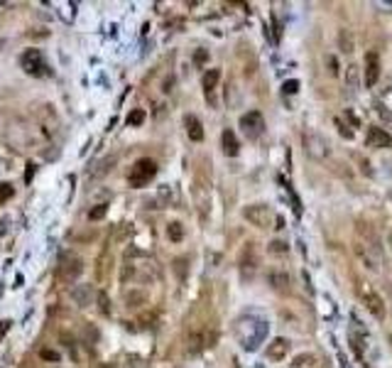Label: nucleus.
Here are the masks:
<instances>
[{
  "instance_id": "nucleus-1",
  "label": "nucleus",
  "mask_w": 392,
  "mask_h": 368,
  "mask_svg": "<svg viewBox=\"0 0 392 368\" xmlns=\"http://www.w3.org/2000/svg\"><path fill=\"white\" fill-rule=\"evenodd\" d=\"M353 253L370 273H380L385 265V253H382L380 238L375 228L365 221L356 223V238H353Z\"/></svg>"
},
{
  "instance_id": "nucleus-2",
  "label": "nucleus",
  "mask_w": 392,
  "mask_h": 368,
  "mask_svg": "<svg viewBox=\"0 0 392 368\" xmlns=\"http://www.w3.org/2000/svg\"><path fill=\"white\" fill-rule=\"evenodd\" d=\"M356 292H358L360 302L365 304V309H368V312L373 314L378 322H382V319H385V314H387V307H385V300L378 295V290H375L370 282H365V280H358Z\"/></svg>"
},
{
  "instance_id": "nucleus-3",
  "label": "nucleus",
  "mask_w": 392,
  "mask_h": 368,
  "mask_svg": "<svg viewBox=\"0 0 392 368\" xmlns=\"http://www.w3.org/2000/svg\"><path fill=\"white\" fill-rule=\"evenodd\" d=\"M267 336V322H262V319H243L240 326H238V339H240V344L245 346L247 351H253V348H258V344Z\"/></svg>"
},
{
  "instance_id": "nucleus-4",
  "label": "nucleus",
  "mask_w": 392,
  "mask_h": 368,
  "mask_svg": "<svg viewBox=\"0 0 392 368\" xmlns=\"http://www.w3.org/2000/svg\"><path fill=\"white\" fill-rule=\"evenodd\" d=\"M304 152L309 160L314 162H328L331 160V145L324 135L314 133V130H306L304 133Z\"/></svg>"
},
{
  "instance_id": "nucleus-5",
  "label": "nucleus",
  "mask_w": 392,
  "mask_h": 368,
  "mask_svg": "<svg viewBox=\"0 0 392 368\" xmlns=\"http://www.w3.org/2000/svg\"><path fill=\"white\" fill-rule=\"evenodd\" d=\"M260 268V258H258V248L253 241H247L243 245V250H240V256H238V270H240V278L245 280H253L255 278V273Z\"/></svg>"
},
{
  "instance_id": "nucleus-6",
  "label": "nucleus",
  "mask_w": 392,
  "mask_h": 368,
  "mask_svg": "<svg viewBox=\"0 0 392 368\" xmlns=\"http://www.w3.org/2000/svg\"><path fill=\"white\" fill-rule=\"evenodd\" d=\"M155 175H157V162L155 160H150V157H142V160H137L133 167H130L128 182H130V187H142V184H147Z\"/></svg>"
},
{
  "instance_id": "nucleus-7",
  "label": "nucleus",
  "mask_w": 392,
  "mask_h": 368,
  "mask_svg": "<svg viewBox=\"0 0 392 368\" xmlns=\"http://www.w3.org/2000/svg\"><path fill=\"white\" fill-rule=\"evenodd\" d=\"M81 273H84V260L81 258L71 256V253L61 256V260H59V280L61 282H76Z\"/></svg>"
},
{
  "instance_id": "nucleus-8",
  "label": "nucleus",
  "mask_w": 392,
  "mask_h": 368,
  "mask_svg": "<svg viewBox=\"0 0 392 368\" xmlns=\"http://www.w3.org/2000/svg\"><path fill=\"white\" fill-rule=\"evenodd\" d=\"M240 130L245 138L250 140H258L262 130H265V118H262V113L260 111H247L245 115H240Z\"/></svg>"
},
{
  "instance_id": "nucleus-9",
  "label": "nucleus",
  "mask_w": 392,
  "mask_h": 368,
  "mask_svg": "<svg viewBox=\"0 0 392 368\" xmlns=\"http://www.w3.org/2000/svg\"><path fill=\"white\" fill-rule=\"evenodd\" d=\"M243 216L253 226H258V228H270V223L275 219L272 211H270V206H265V204H250V206H245L243 209Z\"/></svg>"
},
{
  "instance_id": "nucleus-10",
  "label": "nucleus",
  "mask_w": 392,
  "mask_h": 368,
  "mask_svg": "<svg viewBox=\"0 0 392 368\" xmlns=\"http://www.w3.org/2000/svg\"><path fill=\"white\" fill-rule=\"evenodd\" d=\"M20 62H23V69L30 76H45L47 74V64H45V59H42V52L39 49H27Z\"/></svg>"
},
{
  "instance_id": "nucleus-11",
  "label": "nucleus",
  "mask_w": 392,
  "mask_h": 368,
  "mask_svg": "<svg viewBox=\"0 0 392 368\" xmlns=\"http://www.w3.org/2000/svg\"><path fill=\"white\" fill-rule=\"evenodd\" d=\"M267 282L272 285L275 292H282V295H290L292 292V278L284 268H270L267 270Z\"/></svg>"
},
{
  "instance_id": "nucleus-12",
  "label": "nucleus",
  "mask_w": 392,
  "mask_h": 368,
  "mask_svg": "<svg viewBox=\"0 0 392 368\" xmlns=\"http://www.w3.org/2000/svg\"><path fill=\"white\" fill-rule=\"evenodd\" d=\"M365 145H368V147H375V150H385V147L392 145V138H390V133H385L382 128L373 125V128H368V135H365Z\"/></svg>"
},
{
  "instance_id": "nucleus-13",
  "label": "nucleus",
  "mask_w": 392,
  "mask_h": 368,
  "mask_svg": "<svg viewBox=\"0 0 392 368\" xmlns=\"http://www.w3.org/2000/svg\"><path fill=\"white\" fill-rule=\"evenodd\" d=\"M380 79V59L375 52L365 54V86H375Z\"/></svg>"
},
{
  "instance_id": "nucleus-14",
  "label": "nucleus",
  "mask_w": 392,
  "mask_h": 368,
  "mask_svg": "<svg viewBox=\"0 0 392 368\" xmlns=\"http://www.w3.org/2000/svg\"><path fill=\"white\" fill-rule=\"evenodd\" d=\"M69 297L76 302L78 307H89L93 302V290H91V285H74L69 290Z\"/></svg>"
},
{
  "instance_id": "nucleus-15",
  "label": "nucleus",
  "mask_w": 392,
  "mask_h": 368,
  "mask_svg": "<svg viewBox=\"0 0 392 368\" xmlns=\"http://www.w3.org/2000/svg\"><path fill=\"white\" fill-rule=\"evenodd\" d=\"M221 150H223V155H228V157H235L240 152V143H238V138H235V133L231 128H225L223 135H221Z\"/></svg>"
},
{
  "instance_id": "nucleus-16",
  "label": "nucleus",
  "mask_w": 392,
  "mask_h": 368,
  "mask_svg": "<svg viewBox=\"0 0 392 368\" xmlns=\"http://www.w3.org/2000/svg\"><path fill=\"white\" fill-rule=\"evenodd\" d=\"M287 354H290V341H287V339H275V341L267 346L270 361H282Z\"/></svg>"
},
{
  "instance_id": "nucleus-17",
  "label": "nucleus",
  "mask_w": 392,
  "mask_h": 368,
  "mask_svg": "<svg viewBox=\"0 0 392 368\" xmlns=\"http://www.w3.org/2000/svg\"><path fill=\"white\" fill-rule=\"evenodd\" d=\"M201 81H203V91H206L209 101H213V91H216L218 81H221V71H218V69H209V71L203 74Z\"/></svg>"
},
{
  "instance_id": "nucleus-18",
  "label": "nucleus",
  "mask_w": 392,
  "mask_h": 368,
  "mask_svg": "<svg viewBox=\"0 0 392 368\" xmlns=\"http://www.w3.org/2000/svg\"><path fill=\"white\" fill-rule=\"evenodd\" d=\"M187 133H189V138L194 140V143H201L203 140V128H201V121L196 118V115H187Z\"/></svg>"
},
{
  "instance_id": "nucleus-19",
  "label": "nucleus",
  "mask_w": 392,
  "mask_h": 368,
  "mask_svg": "<svg viewBox=\"0 0 392 368\" xmlns=\"http://www.w3.org/2000/svg\"><path fill=\"white\" fill-rule=\"evenodd\" d=\"M338 49H341L343 54H350V52L356 49V40H353V32H350V30H341V32H338Z\"/></svg>"
},
{
  "instance_id": "nucleus-20",
  "label": "nucleus",
  "mask_w": 392,
  "mask_h": 368,
  "mask_svg": "<svg viewBox=\"0 0 392 368\" xmlns=\"http://www.w3.org/2000/svg\"><path fill=\"white\" fill-rule=\"evenodd\" d=\"M316 363H319V358L314 356V354H299V356H294V361H292L294 368H314Z\"/></svg>"
},
{
  "instance_id": "nucleus-21",
  "label": "nucleus",
  "mask_w": 392,
  "mask_h": 368,
  "mask_svg": "<svg viewBox=\"0 0 392 368\" xmlns=\"http://www.w3.org/2000/svg\"><path fill=\"white\" fill-rule=\"evenodd\" d=\"M118 162V157L115 155H111V157H106V160H101L98 165H96V169H93V177H103V175H108L111 172V167Z\"/></svg>"
},
{
  "instance_id": "nucleus-22",
  "label": "nucleus",
  "mask_w": 392,
  "mask_h": 368,
  "mask_svg": "<svg viewBox=\"0 0 392 368\" xmlns=\"http://www.w3.org/2000/svg\"><path fill=\"white\" fill-rule=\"evenodd\" d=\"M167 236H169V241H174V243H179L181 238H184V228H181V223L179 221H172L167 226Z\"/></svg>"
},
{
  "instance_id": "nucleus-23",
  "label": "nucleus",
  "mask_w": 392,
  "mask_h": 368,
  "mask_svg": "<svg viewBox=\"0 0 392 368\" xmlns=\"http://www.w3.org/2000/svg\"><path fill=\"white\" fill-rule=\"evenodd\" d=\"M346 81H348V89H358L360 79H358V64H350L346 69Z\"/></svg>"
},
{
  "instance_id": "nucleus-24",
  "label": "nucleus",
  "mask_w": 392,
  "mask_h": 368,
  "mask_svg": "<svg viewBox=\"0 0 392 368\" xmlns=\"http://www.w3.org/2000/svg\"><path fill=\"white\" fill-rule=\"evenodd\" d=\"M353 162H356V165H358V169L360 172H363V175H365V177H373V169H370V162L368 160H365V157L363 155H358V152H353Z\"/></svg>"
},
{
  "instance_id": "nucleus-25",
  "label": "nucleus",
  "mask_w": 392,
  "mask_h": 368,
  "mask_svg": "<svg viewBox=\"0 0 392 368\" xmlns=\"http://www.w3.org/2000/svg\"><path fill=\"white\" fill-rule=\"evenodd\" d=\"M334 125H336L338 128V133L343 135V138H346V140H350V138H353V130H350V125H348L346 121H343V118H334Z\"/></svg>"
},
{
  "instance_id": "nucleus-26",
  "label": "nucleus",
  "mask_w": 392,
  "mask_h": 368,
  "mask_svg": "<svg viewBox=\"0 0 392 368\" xmlns=\"http://www.w3.org/2000/svg\"><path fill=\"white\" fill-rule=\"evenodd\" d=\"M373 108H375V113H378V115H380V118L387 123V125H392V111L387 108V106H385V103H375Z\"/></svg>"
},
{
  "instance_id": "nucleus-27",
  "label": "nucleus",
  "mask_w": 392,
  "mask_h": 368,
  "mask_svg": "<svg viewBox=\"0 0 392 368\" xmlns=\"http://www.w3.org/2000/svg\"><path fill=\"white\" fill-rule=\"evenodd\" d=\"M267 250L272 253V256H284V253H287L290 248H287V243H284V241H277V238H275V241L270 243Z\"/></svg>"
},
{
  "instance_id": "nucleus-28",
  "label": "nucleus",
  "mask_w": 392,
  "mask_h": 368,
  "mask_svg": "<svg viewBox=\"0 0 392 368\" xmlns=\"http://www.w3.org/2000/svg\"><path fill=\"white\" fill-rule=\"evenodd\" d=\"M106 211H108V206H106V204H98V206H93V209L89 211V219L91 221H98V219L106 216Z\"/></svg>"
},
{
  "instance_id": "nucleus-29",
  "label": "nucleus",
  "mask_w": 392,
  "mask_h": 368,
  "mask_svg": "<svg viewBox=\"0 0 392 368\" xmlns=\"http://www.w3.org/2000/svg\"><path fill=\"white\" fill-rule=\"evenodd\" d=\"M142 121H145V111L142 108H137V111H133L128 115V125H140Z\"/></svg>"
},
{
  "instance_id": "nucleus-30",
  "label": "nucleus",
  "mask_w": 392,
  "mask_h": 368,
  "mask_svg": "<svg viewBox=\"0 0 392 368\" xmlns=\"http://www.w3.org/2000/svg\"><path fill=\"white\" fill-rule=\"evenodd\" d=\"M125 300H128V307H137L140 302H145V292H130Z\"/></svg>"
},
{
  "instance_id": "nucleus-31",
  "label": "nucleus",
  "mask_w": 392,
  "mask_h": 368,
  "mask_svg": "<svg viewBox=\"0 0 392 368\" xmlns=\"http://www.w3.org/2000/svg\"><path fill=\"white\" fill-rule=\"evenodd\" d=\"M12 194H15V189H12L8 182H3L0 184V201H8V199H12Z\"/></svg>"
},
{
  "instance_id": "nucleus-32",
  "label": "nucleus",
  "mask_w": 392,
  "mask_h": 368,
  "mask_svg": "<svg viewBox=\"0 0 392 368\" xmlns=\"http://www.w3.org/2000/svg\"><path fill=\"white\" fill-rule=\"evenodd\" d=\"M341 118H343V121H348V125H350V128H358V125H360V118L353 111H346Z\"/></svg>"
},
{
  "instance_id": "nucleus-33",
  "label": "nucleus",
  "mask_w": 392,
  "mask_h": 368,
  "mask_svg": "<svg viewBox=\"0 0 392 368\" xmlns=\"http://www.w3.org/2000/svg\"><path fill=\"white\" fill-rule=\"evenodd\" d=\"M98 304H101L103 314H111V302H108V295L106 292H98Z\"/></svg>"
},
{
  "instance_id": "nucleus-34",
  "label": "nucleus",
  "mask_w": 392,
  "mask_h": 368,
  "mask_svg": "<svg viewBox=\"0 0 392 368\" xmlns=\"http://www.w3.org/2000/svg\"><path fill=\"white\" fill-rule=\"evenodd\" d=\"M282 91H284V93H297V91H299V81H294V79H292V81H284Z\"/></svg>"
},
{
  "instance_id": "nucleus-35",
  "label": "nucleus",
  "mask_w": 392,
  "mask_h": 368,
  "mask_svg": "<svg viewBox=\"0 0 392 368\" xmlns=\"http://www.w3.org/2000/svg\"><path fill=\"white\" fill-rule=\"evenodd\" d=\"M39 356L47 358V361H59V354H56V351H49V348H42Z\"/></svg>"
},
{
  "instance_id": "nucleus-36",
  "label": "nucleus",
  "mask_w": 392,
  "mask_h": 368,
  "mask_svg": "<svg viewBox=\"0 0 392 368\" xmlns=\"http://www.w3.org/2000/svg\"><path fill=\"white\" fill-rule=\"evenodd\" d=\"M206 59H209L206 52H196V54H194V62H196V64H201V62H206Z\"/></svg>"
},
{
  "instance_id": "nucleus-37",
  "label": "nucleus",
  "mask_w": 392,
  "mask_h": 368,
  "mask_svg": "<svg viewBox=\"0 0 392 368\" xmlns=\"http://www.w3.org/2000/svg\"><path fill=\"white\" fill-rule=\"evenodd\" d=\"M328 67H331V74L336 76V74H338V69H336V56H328Z\"/></svg>"
},
{
  "instance_id": "nucleus-38",
  "label": "nucleus",
  "mask_w": 392,
  "mask_h": 368,
  "mask_svg": "<svg viewBox=\"0 0 392 368\" xmlns=\"http://www.w3.org/2000/svg\"><path fill=\"white\" fill-rule=\"evenodd\" d=\"M32 175H34V165H27V182L32 179Z\"/></svg>"
},
{
  "instance_id": "nucleus-39",
  "label": "nucleus",
  "mask_w": 392,
  "mask_h": 368,
  "mask_svg": "<svg viewBox=\"0 0 392 368\" xmlns=\"http://www.w3.org/2000/svg\"><path fill=\"white\" fill-rule=\"evenodd\" d=\"M387 245H390V250H392V228H390V234H387Z\"/></svg>"
},
{
  "instance_id": "nucleus-40",
  "label": "nucleus",
  "mask_w": 392,
  "mask_h": 368,
  "mask_svg": "<svg viewBox=\"0 0 392 368\" xmlns=\"http://www.w3.org/2000/svg\"><path fill=\"white\" fill-rule=\"evenodd\" d=\"M101 368H113V366H108V363H103V366Z\"/></svg>"
},
{
  "instance_id": "nucleus-41",
  "label": "nucleus",
  "mask_w": 392,
  "mask_h": 368,
  "mask_svg": "<svg viewBox=\"0 0 392 368\" xmlns=\"http://www.w3.org/2000/svg\"><path fill=\"white\" fill-rule=\"evenodd\" d=\"M390 201H392V189H390Z\"/></svg>"
},
{
  "instance_id": "nucleus-42",
  "label": "nucleus",
  "mask_w": 392,
  "mask_h": 368,
  "mask_svg": "<svg viewBox=\"0 0 392 368\" xmlns=\"http://www.w3.org/2000/svg\"><path fill=\"white\" fill-rule=\"evenodd\" d=\"M390 344H392V334H390Z\"/></svg>"
},
{
  "instance_id": "nucleus-43",
  "label": "nucleus",
  "mask_w": 392,
  "mask_h": 368,
  "mask_svg": "<svg viewBox=\"0 0 392 368\" xmlns=\"http://www.w3.org/2000/svg\"><path fill=\"white\" fill-rule=\"evenodd\" d=\"M0 47H3V42H0Z\"/></svg>"
}]
</instances>
